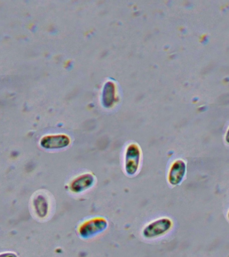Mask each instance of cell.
Instances as JSON below:
<instances>
[{
    "label": "cell",
    "instance_id": "cell-10",
    "mask_svg": "<svg viewBox=\"0 0 229 257\" xmlns=\"http://www.w3.org/2000/svg\"><path fill=\"white\" fill-rule=\"evenodd\" d=\"M228 218L229 219V211H228Z\"/></svg>",
    "mask_w": 229,
    "mask_h": 257
},
{
    "label": "cell",
    "instance_id": "cell-4",
    "mask_svg": "<svg viewBox=\"0 0 229 257\" xmlns=\"http://www.w3.org/2000/svg\"><path fill=\"white\" fill-rule=\"evenodd\" d=\"M69 137L66 135H52L44 137L40 141L42 148L47 150H58L66 148L70 144Z\"/></svg>",
    "mask_w": 229,
    "mask_h": 257
},
{
    "label": "cell",
    "instance_id": "cell-9",
    "mask_svg": "<svg viewBox=\"0 0 229 257\" xmlns=\"http://www.w3.org/2000/svg\"><path fill=\"white\" fill-rule=\"evenodd\" d=\"M226 140L227 142L229 143V130L228 131V132H227Z\"/></svg>",
    "mask_w": 229,
    "mask_h": 257
},
{
    "label": "cell",
    "instance_id": "cell-1",
    "mask_svg": "<svg viewBox=\"0 0 229 257\" xmlns=\"http://www.w3.org/2000/svg\"><path fill=\"white\" fill-rule=\"evenodd\" d=\"M172 224V221L170 218L157 219L145 226L142 232L143 236L148 239L162 236L170 230Z\"/></svg>",
    "mask_w": 229,
    "mask_h": 257
},
{
    "label": "cell",
    "instance_id": "cell-8",
    "mask_svg": "<svg viewBox=\"0 0 229 257\" xmlns=\"http://www.w3.org/2000/svg\"><path fill=\"white\" fill-rule=\"evenodd\" d=\"M0 257H17V256L13 253H4V254H0Z\"/></svg>",
    "mask_w": 229,
    "mask_h": 257
},
{
    "label": "cell",
    "instance_id": "cell-2",
    "mask_svg": "<svg viewBox=\"0 0 229 257\" xmlns=\"http://www.w3.org/2000/svg\"><path fill=\"white\" fill-rule=\"evenodd\" d=\"M108 226L107 221L102 218L90 219L80 225L78 234L82 238H92L105 230Z\"/></svg>",
    "mask_w": 229,
    "mask_h": 257
},
{
    "label": "cell",
    "instance_id": "cell-6",
    "mask_svg": "<svg viewBox=\"0 0 229 257\" xmlns=\"http://www.w3.org/2000/svg\"><path fill=\"white\" fill-rule=\"evenodd\" d=\"M186 172V165L184 161L176 160L169 170L168 180L172 186H177L182 182Z\"/></svg>",
    "mask_w": 229,
    "mask_h": 257
},
{
    "label": "cell",
    "instance_id": "cell-3",
    "mask_svg": "<svg viewBox=\"0 0 229 257\" xmlns=\"http://www.w3.org/2000/svg\"><path fill=\"white\" fill-rule=\"evenodd\" d=\"M140 149L136 144L129 145L125 155V171L129 176H134L140 169Z\"/></svg>",
    "mask_w": 229,
    "mask_h": 257
},
{
    "label": "cell",
    "instance_id": "cell-7",
    "mask_svg": "<svg viewBox=\"0 0 229 257\" xmlns=\"http://www.w3.org/2000/svg\"><path fill=\"white\" fill-rule=\"evenodd\" d=\"M32 206L36 214L40 218H44L49 213V201L44 195L38 194L32 200Z\"/></svg>",
    "mask_w": 229,
    "mask_h": 257
},
{
    "label": "cell",
    "instance_id": "cell-5",
    "mask_svg": "<svg viewBox=\"0 0 229 257\" xmlns=\"http://www.w3.org/2000/svg\"><path fill=\"white\" fill-rule=\"evenodd\" d=\"M94 182V177L91 174L86 173L80 175L72 181L70 184V190L74 194H80L91 188Z\"/></svg>",
    "mask_w": 229,
    "mask_h": 257
}]
</instances>
